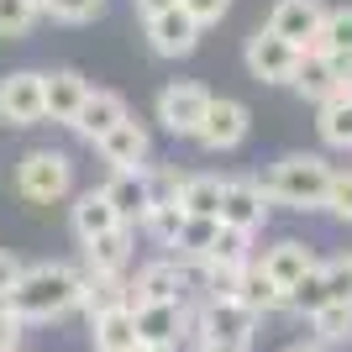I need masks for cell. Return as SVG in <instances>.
I'll return each mask as SVG.
<instances>
[{
	"instance_id": "obj_31",
	"label": "cell",
	"mask_w": 352,
	"mask_h": 352,
	"mask_svg": "<svg viewBox=\"0 0 352 352\" xmlns=\"http://www.w3.org/2000/svg\"><path fill=\"white\" fill-rule=\"evenodd\" d=\"M37 21H43V11H32L27 0H0V43H21V37H32Z\"/></svg>"
},
{
	"instance_id": "obj_7",
	"label": "cell",
	"mask_w": 352,
	"mask_h": 352,
	"mask_svg": "<svg viewBox=\"0 0 352 352\" xmlns=\"http://www.w3.org/2000/svg\"><path fill=\"white\" fill-rule=\"evenodd\" d=\"M0 126H43V69L0 74Z\"/></svg>"
},
{
	"instance_id": "obj_6",
	"label": "cell",
	"mask_w": 352,
	"mask_h": 352,
	"mask_svg": "<svg viewBox=\"0 0 352 352\" xmlns=\"http://www.w3.org/2000/svg\"><path fill=\"white\" fill-rule=\"evenodd\" d=\"M248 132H252L248 105L232 100V95H210V105H206V116H200L190 142L200 147V153H236V147L248 142Z\"/></svg>"
},
{
	"instance_id": "obj_15",
	"label": "cell",
	"mask_w": 352,
	"mask_h": 352,
	"mask_svg": "<svg viewBox=\"0 0 352 352\" xmlns=\"http://www.w3.org/2000/svg\"><path fill=\"white\" fill-rule=\"evenodd\" d=\"M85 95H89V79L79 69H43V121L69 126L74 111L85 105Z\"/></svg>"
},
{
	"instance_id": "obj_21",
	"label": "cell",
	"mask_w": 352,
	"mask_h": 352,
	"mask_svg": "<svg viewBox=\"0 0 352 352\" xmlns=\"http://www.w3.org/2000/svg\"><path fill=\"white\" fill-rule=\"evenodd\" d=\"M111 226H121V221H116V210H111V200H105L100 184L74 195V206H69V232H74V242H89V236L111 232Z\"/></svg>"
},
{
	"instance_id": "obj_36",
	"label": "cell",
	"mask_w": 352,
	"mask_h": 352,
	"mask_svg": "<svg viewBox=\"0 0 352 352\" xmlns=\"http://www.w3.org/2000/svg\"><path fill=\"white\" fill-rule=\"evenodd\" d=\"M21 337H27V321L0 300V352H21Z\"/></svg>"
},
{
	"instance_id": "obj_11",
	"label": "cell",
	"mask_w": 352,
	"mask_h": 352,
	"mask_svg": "<svg viewBox=\"0 0 352 352\" xmlns=\"http://www.w3.org/2000/svg\"><path fill=\"white\" fill-rule=\"evenodd\" d=\"M268 195L258 179H221V226H232V232H248L258 236L268 226Z\"/></svg>"
},
{
	"instance_id": "obj_12",
	"label": "cell",
	"mask_w": 352,
	"mask_h": 352,
	"mask_svg": "<svg viewBox=\"0 0 352 352\" xmlns=\"http://www.w3.org/2000/svg\"><path fill=\"white\" fill-rule=\"evenodd\" d=\"M95 153H100L105 168H147V163H153V137H147V126L137 116H121L116 126L95 142Z\"/></svg>"
},
{
	"instance_id": "obj_30",
	"label": "cell",
	"mask_w": 352,
	"mask_h": 352,
	"mask_svg": "<svg viewBox=\"0 0 352 352\" xmlns=\"http://www.w3.org/2000/svg\"><path fill=\"white\" fill-rule=\"evenodd\" d=\"M316 53H352V6H326Z\"/></svg>"
},
{
	"instance_id": "obj_33",
	"label": "cell",
	"mask_w": 352,
	"mask_h": 352,
	"mask_svg": "<svg viewBox=\"0 0 352 352\" xmlns=\"http://www.w3.org/2000/svg\"><path fill=\"white\" fill-rule=\"evenodd\" d=\"M326 216L352 226V168H331V184H326Z\"/></svg>"
},
{
	"instance_id": "obj_43",
	"label": "cell",
	"mask_w": 352,
	"mask_h": 352,
	"mask_svg": "<svg viewBox=\"0 0 352 352\" xmlns=\"http://www.w3.org/2000/svg\"><path fill=\"white\" fill-rule=\"evenodd\" d=\"M342 95H352V79H347V85H342Z\"/></svg>"
},
{
	"instance_id": "obj_5",
	"label": "cell",
	"mask_w": 352,
	"mask_h": 352,
	"mask_svg": "<svg viewBox=\"0 0 352 352\" xmlns=\"http://www.w3.org/2000/svg\"><path fill=\"white\" fill-rule=\"evenodd\" d=\"M206 105H210V89L200 85V79H168V85L158 89V100H153V121H158L168 137L190 142L200 116H206Z\"/></svg>"
},
{
	"instance_id": "obj_23",
	"label": "cell",
	"mask_w": 352,
	"mask_h": 352,
	"mask_svg": "<svg viewBox=\"0 0 352 352\" xmlns=\"http://www.w3.org/2000/svg\"><path fill=\"white\" fill-rule=\"evenodd\" d=\"M289 89L300 95V100H310V105H321V100H331L337 95V79H331V69H326V58L316 53V47H305L300 53V63H294V79H289Z\"/></svg>"
},
{
	"instance_id": "obj_17",
	"label": "cell",
	"mask_w": 352,
	"mask_h": 352,
	"mask_svg": "<svg viewBox=\"0 0 352 352\" xmlns=\"http://www.w3.org/2000/svg\"><path fill=\"white\" fill-rule=\"evenodd\" d=\"M321 263V258H316V252H310V242H300V236H279V242H274V248H263L258 252V268H263L268 279L279 284L284 294L294 289V284L305 279L310 268Z\"/></svg>"
},
{
	"instance_id": "obj_2",
	"label": "cell",
	"mask_w": 352,
	"mask_h": 352,
	"mask_svg": "<svg viewBox=\"0 0 352 352\" xmlns=\"http://www.w3.org/2000/svg\"><path fill=\"white\" fill-rule=\"evenodd\" d=\"M268 195V206L284 210H321L326 206V184H331V163L321 153H284L268 163V174L258 179Z\"/></svg>"
},
{
	"instance_id": "obj_26",
	"label": "cell",
	"mask_w": 352,
	"mask_h": 352,
	"mask_svg": "<svg viewBox=\"0 0 352 352\" xmlns=\"http://www.w3.org/2000/svg\"><path fill=\"white\" fill-rule=\"evenodd\" d=\"M179 210H184V216H216L221 221V179L216 174H184V184H179Z\"/></svg>"
},
{
	"instance_id": "obj_22",
	"label": "cell",
	"mask_w": 352,
	"mask_h": 352,
	"mask_svg": "<svg viewBox=\"0 0 352 352\" xmlns=\"http://www.w3.org/2000/svg\"><path fill=\"white\" fill-rule=\"evenodd\" d=\"M132 305V289H126V274H85V289H79V310L85 321L105 316V310Z\"/></svg>"
},
{
	"instance_id": "obj_8",
	"label": "cell",
	"mask_w": 352,
	"mask_h": 352,
	"mask_svg": "<svg viewBox=\"0 0 352 352\" xmlns=\"http://www.w3.org/2000/svg\"><path fill=\"white\" fill-rule=\"evenodd\" d=\"M142 32H147V53H153V58H190L195 47H200V37H206V27H200L184 6L147 16Z\"/></svg>"
},
{
	"instance_id": "obj_42",
	"label": "cell",
	"mask_w": 352,
	"mask_h": 352,
	"mask_svg": "<svg viewBox=\"0 0 352 352\" xmlns=\"http://www.w3.org/2000/svg\"><path fill=\"white\" fill-rule=\"evenodd\" d=\"M27 6H32V11H47V0H27Z\"/></svg>"
},
{
	"instance_id": "obj_29",
	"label": "cell",
	"mask_w": 352,
	"mask_h": 352,
	"mask_svg": "<svg viewBox=\"0 0 352 352\" xmlns=\"http://www.w3.org/2000/svg\"><path fill=\"white\" fill-rule=\"evenodd\" d=\"M310 342H321V347H337V342H352V305L347 300H331L310 316Z\"/></svg>"
},
{
	"instance_id": "obj_25",
	"label": "cell",
	"mask_w": 352,
	"mask_h": 352,
	"mask_svg": "<svg viewBox=\"0 0 352 352\" xmlns=\"http://www.w3.org/2000/svg\"><path fill=\"white\" fill-rule=\"evenodd\" d=\"M89 347L95 352H132L137 347V321H132V305L121 310H105L89 321Z\"/></svg>"
},
{
	"instance_id": "obj_40",
	"label": "cell",
	"mask_w": 352,
	"mask_h": 352,
	"mask_svg": "<svg viewBox=\"0 0 352 352\" xmlns=\"http://www.w3.org/2000/svg\"><path fill=\"white\" fill-rule=\"evenodd\" d=\"M284 352H326V347H321V342H289Z\"/></svg>"
},
{
	"instance_id": "obj_44",
	"label": "cell",
	"mask_w": 352,
	"mask_h": 352,
	"mask_svg": "<svg viewBox=\"0 0 352 352\" xmlns=\"http://www.w3.org/2000/svg\"><path fill=\"white\" fill-rule=\"evenodd\" d=\"M21 352H27V347H21Z\"/></svg>"
},
{
	"instance_id": "obj_35",
	"label": "cell",
	"mask_w": 352,
	"mask_h": 352,
	"mask_svg": "<svg viewBox=\"0 0 352 352\" xmlns=\"http://www.w3.org/2000/svg\"><path fill=\"white\" fill-rule=\"evenodd\" d=\"M321 274H326V294L352 305V258H331V263H321Z\"/></svg>"
},
{
	"instance_id": "obj_1",
	"label": "cell",
	"mask_w": 352,
	"mask_h": 352,
	"mask_svg": "<svg viewBox=\"0 0 352 352\" xmlns=\"http://www.w3.org/2000/svg\"><path fill=\"white\" fill-rule=\"evenodd\" d=\"M79 289H85V268H74V263H27L21 279L11 284V294H6V305L27 326H43V321L74 316V310H79Z\"/></svg>"
},
{
	"instance_id": "obj_37",
	"label": "cell",
	"mask_w": 352,
	"mask_h": 352,
	"mask_svg": "<svg viewBox=\"0 0 352 352\" xmlns=\"http://www.w3.org/2000/svg\"><path fill=\"white\" fill-rule=\"evenodd\" d=\"M179 6H184L200 27H221V21H226V11H232V0H179Z\"/></svg>"
},
{
	"instance_id": "obj_39",
	"label": "cell",
	"mask_w": 352,
	"mask_h": 352,
	"mask_svg": "<svg viewBox=\"0 0 352 352\" xmlns=\"http://www.w3.org/2000/svg\"><path fill=\"white\" fill-rule=\"evenodd\" d=\"M174 6H179V0H132V11L142 16V21H147V16H158V11H174Z\"/></svg>"
},
{
	"instance_id": "obj_27",
	"label": "cell",
	"mask_w": 352,
	"mask_h": 352,
	"mask_svg": "<svg viewBox=\"0 0 352 352\" xmlns=\"http://www.w3.org/2000/svg\"><path fill=\"white\" fill-rule=\"evenodd\" d=\"M179 226H184L179 200H158V206H147V216L137 221V232H142L153 248H168V252H174V242H179Z\"/></svg>"
},
{
	"instance_id": "obj_28",
	"label": "cell",
	"mask_w": 352,
	"mask_h": 352,
	"mask_svg": "<svg viewBox=\"0 0 352 352\" xmlns=\"http://www.w3.org/2000/svg\"><path fill=\"white\" fill-rule=\"evenodd\" d=\"M200 258H206L210 268H232V274H236V268H248L258 252H252V236H248V232H232V226H221L216 242H210Z\"/></svg>"
},
{
	"instance_id": "obj_18",
	"label": "cell",
	"mask_w": 352,
	"mask_h": 352,
	"mask_svg": "<svg viewBox=\"0 0 352 352\" xmlns=\"http://www.w3.org/2000/svg\"><path fill=\"white\" fill-rule=\"evenodd\" d=\"M121 116H132V111H126V100H121L116 89H95V85H89L85 105H79V111H74V121H69V132L79 137V142L95 147V142H100V137L111 132Z\"/></svg>"
},
{
	"instance_id": "obj_41",
	"label": "cell",
	"mask_w": 352,
	"mask_h": 352,
	"mask_svg": "<svg viewBox=\"0 0 352 352\" xmlns=\"http://www.w3.org/2000/svg\"><path fill=\"white\" fill-rule=\"evenodd\" d=\"M132 352H168V347H142V342H137V347Z\"/></svg>"
},
{
	"instance_id": "obj_4",
	"label": "cell",
	"mask_w": 352,
	"mask_h": 352,
	"mask_svg": "<svg viewBox=\"0 0 352 352\" xmlns=\"http://www.w3.org/2000/svg\"><path fill=\"white\" fill-rule=\"evenodd\" d=\"M11 184L27 206H58L74 195V158L63 147H27L11 168Z\"/></svg>"
},
{
	"instance_id": "obj_32",
	"label": "cell",
	"mask_w": 352,
	"mask_h": 352,
	"mask_svg": "<svg viewBox=\"0 0 352 352\" xmlns=\"http://www.w3.org/2000/svg\"><path fill=\"white\" fill-rule=\"evenodd\" d=\"M105 11V0H47V21H58V27H89L95 16Z\"/></svg>"
},
{
	"instance_id": "obj_3",
	"label": "cell",
	"mask_w": 352,
	"mask_h": 352,
	"mask_svg": "<svg viewBox=\"0 0 352 352\" xmlns=\"http://www.w3.org/2000/svg\"><path fill=\"white\" fill-rule=\"evenodd\" d=\"M252 337H258V316L242 310L236 300H200L190 310V326H184V347L190 352L200 342H210L221 352H252Z\"/></svg>"
},
{
	"instance_id": "obj_34",
	"label": "cell",
	"mask_w": 352,
	"mask_h": 352,
	"mask_svg": "<svg viewBox=\"0 0 352 352\" xmlns=\"http://www.w3.org/2000/svg\"><path fill=\"white\" fill-rule=\"evenodd\" d=\"M216 232H221V221H216V216H184L174 252H206L210 242H216Z\"/></svg>"
},
{
	"instance_id": "obj_10",
	"label": "cell",
	"mask_w": 352,
	"mask_h": 352,
	"mask_svg": "<svg viewBox=\"0 0 352 352\" xmlns=\"http://www.w3.org/2000/svg\"><path fill=\"white\" fill-rule=\"evenodd\" d=\"M190 300H158V305H132V321H137V342L142 347H168L179 352L184 347V326H190Z\"/></svg>"
},
{
	"instance_id": "obj_13",
	"label": "cell",
	"mask_w": 352,
	"mask_h": 352,
	"mask_svg": "<svg viewBox=\"0 0 352 352\" xmlns=\"http://www.w3.org/2000/svg\"><path fill=\"white\" fill-rule=\"evenodd\" d=\"M126 289H132V305H158V300H190L184 289V274H179V258L163 252L153 263H142L137 274H126Z\"/></svg>"
},
{
	"instance_id": "obj_38",
	"label": "cell",
	"mask_w": 352,
	"mask_h": 352,
	"mask_svg": "<svg viewBox=\"0 0 352 352\" xmlns=\"http://www.w3.org/2000/svg\"><path fill=\"white\" fill-rule=\"evenodd\" d=\"M21 258H16V252H0V300H6V294H11V284L21 279Z\"/></svg>"
},
{
	"instance_id": "obj_24",
	"label": "cell",
	"mask_w": 352,
	"mask_h": 352,
	"mask_svg": "<svg viewBox=\"0 0 352 352\" xmlns=\"http://www.w3.org/2000/svg\"><path fill=\"white\" fill-rule=\"evenodd\" d=\"M316 132L331 153H352V95H331V100L316 105Z\"/></svg>"
},
{
	"instance_id": "obj_9",
	"label": "cell",
	"mask_w": 352,
	"mask_h": 352,
	"mask_svg": "<svg viewBox=\"0 0 352 352\" xmlns=\"http://www.w3.org/2000/svg\"><path fill=\"white\" fill-rule=\"evenodd\" d=\"M242 63H248V74L258 79V85H289V79H294V63H300V47L284 43L279 32L258 27L248 37V47H242Z\"/></svg>"
},
{
	"instance_id": "obj_19",
	"label": "cell",
	"mask_w": 352,
	"mask_h": 352,
	"mask_svg": "<svg viewBox=\"0 0 352 352\" xmlns=\"http://www.w3.org/2000/svg\"><path fill=\"white\" fill-rule=\"evenodd\" d=\"M100 190H105V200H111V210H116L121 226H137V221L147 216V206H153L147 168H111V179H105Z\"/></svg>"
},
{
	"instance_id": "obj_14",
	"label": "cell",
	"mask_w": 352,
	"mask_h": 352,
	"mask_svg": "<svg viewBox=\"0 0 352 352\" xmlns=\"http://www.w3.org/2000/svg\"><path fill=\"white\" fill-rule=\"evenodd\" d=\"M321 21H326V0H274V11H268V32H279L284 43H294L300 53L316 47Z\"/></svg>"
},
{
	"instance_id": "obj_20",
	"label": "cell",
	"mask_w": 352,
	"mask_h": 352,
	"mask_svg": "<svg viewBox=\"0 0 352 352\" xmlns=\"http://www.w3.org/2000/svg\"><path fill=\"white\" fill-rule=\"evenodd\" d=\"M232 300L242 310H252L258 321H268V316H289V294L279 289V284L268 279L263 268H258V258H252L242 274H236V289H232Z\"/></svg>"
},
{
	"instance_id": "obj_16",
	"label": "cell",
	"mask_w": 352,
	"mask_h": 352,
	"mask_svg": "<svg viewBox=\"0 0 352 352\" xmlns=\"http://www.w3.org/2000/svg\"><path fill=\"white\" fill-rule=\"evenodd\" d=\"M79 252H85V274H126L137 258V226H111L79 242Z\"/></svg>"
}]
</instances>
